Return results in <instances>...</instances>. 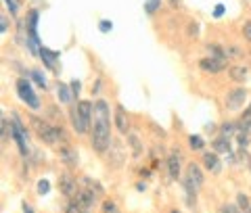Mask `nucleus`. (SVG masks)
<instances>
[{
	"label": "nucleus",
	"instance_id": "nucleus-1",
	"mask_svg": "<svg viewBox=\"0 0 251 213\" xmlns=\"http://www.w3.org/2000/svg\"><path fill=\"white\" fill-rule=\"evenodd\" d=\"M111 125H113L111 105L105 98H97L94 100V119H92V130H90V146L94 148V153L105 155L111 151V146H113Z\"/></svg>",
	"mask_w": 251,
	"mask_h": 213
},
{
	"label": "nucleus",
	"instance_id": "nucleus-2",
	"mask_svg": "<svg viewBox=\"0 0 251 213\" xmlns=\"http://www.w3.org/2000/svg\"><path fill=\"white\" fill-rule=\"evenodd\" d=\"M29 121H31V128H34L36 136L40 138L44 144L52 146V144H59V142H69L67 132L63 130L61 125H52V123L44 121V119H40V117H36V115H31Z\"/></svg>",
	"mask_w": 251,
	"mask_h": 213
},
{
	"label": "nucleus",
	"instance_id": "nucleus-3",
	"mask_svg": "<svg viewBox=\"0 0 251 213\" xmlns=\"http://www.w3.org/2000/svg\"><path fill=\"white\" fill-rule=\"evenodd\" d=\"M247 98H249V90L245 88V86H243V84L234 86L232 90H228V94H226V98H224L226 111H230V113H239V111H243V107H245Z\"/></svg>",
	"mask_w": 251,
	"mask_h": 213
},
{
	"label": "nucleus",
	"instance_id": "nucleus-4",
	"mask_svg": "<svg viewBox=\"0 0 251 213\" xmlns=\"http://www.w3.org/2000/svg\"><path fill=\"white\" fill-rule=\"evenodd\" d=\"M15 88H17L19 98L25 102L31 111H38V109H40V98L36 96V92L31 90V84L25 80V77H19V80L15 82Z\"/></svg>",
	"mask_w": 251,
	"mask_h": 213
},
{
	"label": "nucleus",
	"instance_id": "nucleus-5",
	"mask_svg": "<svg viewBox=\"0 0 251 213\" xmlns=\"http://www.w3.org/2000/svg\"><path fill=\"white\" fill-rule=\"evenodd\" d=\"M69 123H72V128H74V132L77 134V136H84V134H90V130H92V125L84 119V117L77 113V109H75V102L72 107H69Z\"/></svg>",
	"mask_w": 251,
	"mask_h": 213
},
{
	"label": "nucleus",
	"instance_id": "nucleus-6",
	"mask_svg": "<svg viewBox=\"0 0 251 213\" xmlns=\"http://www.w3.org/2000/svg\"><path fill=\"white\" fill-rule=\"evenodd\" d=\"M199 69L203 71V73H209V75H218L222 73V71L228 69V63L226 61H218V59H211V57H203L199 59Z\"/></svg>",
	"mask_w": 251,
	"mask_h": 213
},
{
	"label": "nucleus",
	"instance_id": "nucleus-7",
	"mask_svg": "<svg viewBox=\"0 0 251 213\" xmlns=\"http://www.w3.org/2000/svg\"><path fill=\"white\" fill-rule=\"evenodd\" d=\"M97 192L94 190H90V188H80V190L75 192V196H74V201H75V205L80 207L82 211H90L94 205H97Z\"/></svg>",
	"mask_w": 251,
	"mask_h": 213
},
{
	"label": "nucleus",
	"instance_id": "nucleus-8",
	"mask_svg": "<svg viewBox=\"0 0 251 213\" xmlns=\"http://www.w3.org/2000/svg\"><path fill=\"white\" fill-rule=\"evenodd\" d=\"M113 123L122 136H128L130 134V117L122 105H115V109H113Z\"/></svg>",
	"mask_w": 251,
	"mask_h": 213
},
{
	"label": "nucleus",
	"instance_id": "nucleus-9",
	"mask_svg": "<svg viewBox=\"0 0 251 213\" xmlns=\"http://www.w3.org/2000/svg\"><path fill=\"white\" fill-rule=\"evenodd\" d=\"M59 190H61V194L65 196V199H74L75 192L80 190V188H77L75 178L72 176V173H61V176H59Z\"/></svg>",
	"mask_w": 251,
	"mask_h": 213
},
{
	"label": "nucleus",
	"instance_id": "nucleus-10",
	"mask_svg": "<svg viewBox=\"0 0 251 213\" xmlns=\"http://www.w3.org/2000/svg\"><path fill=\"white\" fill-rule=\"evenodd\" d=\"M201 163H203V167H205L209 173H214V176H218V173L222 171V163H220V157H218V153H216V151L203 153Z\"/></svg>",
	"mask_w": 251,
	"mask_h": 213
},
{
	"label": "nucleus",
	"instance_id": "nucleus-11",
	"mask_svg": "<svg viewBox=\"0 0 251 213\" xmlns=\"http://www.w3.org/2000/svg\"><path fill=\"white\" fill-rule=\"evenodd\" d=\"M184 178H188L195 186H199V188L203 186V182H205V173H203V169H201L199 163H188V165H186Z\"/></svg>",
	"mask_w": 251,
	"mask_h": 213
},
{
	"label": "nucleus",
	"instance_id": "nucleus-12",
	"mask_svg": "<svg viewBox=\"0 0 251 213\" xmlns=\"http://www.w3.org/2000/svg\"><path fill=\"white\" fill-rule=\"evenodd\" d=\"M180 153L178 151H172L168 155V173H170V178L172 180H180Z\"/></svg>",
	"mask_w": 251,
	"mask_h": 213
},
{
	"label": "nucleus",
	"instance_id": "nucleus-13",
	"mask_svg": "<svg viewBox=\"0 0 251 213\" xmlns=\"http://www.w3.org/2000/svg\"><path fill=\"white\" fill-rule=\"evenodd\" d=\"M249 77V69L245 65H230L228 67V80L237 82V84H245Z\"/></svg>",
	"mask_w": 251,
	"mask_h": 213
},
{
	"label": "nucleus",
	"instance_id": "nucleus-14",
	"mask_svg": "<svg viewBox=\"0 0 251 213\" xmlns=\"http://www.w3.org/2000/svg\"><path fill=\"white\" fill-rule=\"evenodd\" d=\"M59 157H61V161L65 163L67 167H75V165H77V151H75V148H72L69 144L59 148Z\"/></svg>",
	"mask_w": 251,
	"mask_h": 213
},
{
	"label": "nucleus",
	"instance_id": "nucleus-15",
	"mask_svg": "<svg viewBox=\"0 0 251 213\" xmlns=\"http://www.w3.org/2000/svg\"><path fill=\"white\" fill-rule=\"evenodd\" d=\"M211 148L218 153V155H228V153H232V148H230V138L228 136H216L214 140H211Z\"/></svg>",
	"mask_w": 251,
	"mask_h": 213
},
{
	"label": "nucleus",
	"instance_id": "nucleus-16",
	"mask_svg": "<svg viewBox=\"0 0 251 213\" xmlns=\"http://www.w3.org/2000/svg\"><path fill=\"white\" fill-rule=\"evenodd\" d=\"M38 59H42V63L49 69H54V65H57V61H59V52H54V50H49L46 46H42L40 52H38Z\"/></svg>",
	"mask_w": 251,
	"mask_h": 213
},
{
	"label": "nucleus",
	"instance_id": "nucleus-17",
	"mask_svg": "<svg viewBox=\"0 0 251 213\" xmlns=\"http://www.w3.org/2000/svg\"><path fill=\"white\" fill-rule=\"evenodd\" d=\"M57 96L63 105H69V102H75L74 100V92H72V86L69 84H63V82H57Z\"/></svg>",
	"mask_w": 251,
	"mask_h": 213
},
{
	"label": "nucleus",
	"instance_id": "nucleus-18",
	"mask_svg": "<svg viewBox=\"0 0 251 213\" xmlns=\"http://www.w3.org/2000/svg\"><path fill=\"white\" fill-rule=\"evenodd\" d=\"M205 50H207V57L218 59V61H226V63H228L226 46H220V44H205Z\"/></svg>",
	"mask_w": 251,
	"mask_h": 213
},
{
	"label": "nucleus",
	"instance_id": "nucleus-19",
	"mask_svg": "<svg viewBox=\"0 0 251 213\" xmlns=\"http://www.w3.org/2000/svg\"><path fill=\"white\" fill-rule=\"evenodd\" d=\"M237 132H239V123L237 121H224V123H220V134L222 136H237Z\"/></svg>",
	"mask_w": 251,
	"mask_h": 213
},
{
	"label": "nucleus",
	"instance_id": "nucleus-20",
	"mask_svg": "<svg viewBox=\"0 0 251 213\" xmlns=\"http://www.w3.org/2000/svg\"><path fill=\"white\" fill-rule=\"evenodd\" d=\"M128 144L132 148V155H134V159H138L140 155H143V144H140V138L136 134H128Z\"/></svg>",
	"mask_w": 251,
	"mask_h": 213
},
{
	"label": "nucleus",
	"instance_id": "nucleus-21",
	"mask_svg": "<svg viewBox=\"0 0 251 213\" xmlns=\"http://www.w3.org/2000/svg\"><path fill=\"white\" fill-rule=\"evenodd\" d=\"M6 11H9L11 17H17V15L21 13V6H23V0H2Z\"/></svg>",
	"mask_w": 251,
	"mask_h": 213
},
{
	"label": "nucleus",
	"instance_id": "nucleus-22",
	"mask_svg": "<svg viewBox=\"0 0 251 213\" xmlns=\"http://www.w3.org/2000/svg\"><path fill=\"white\" fill-rule=\"evenodd\" d=\"M188 146H191L193 151H203V148H205V140H203V136H199V134H191V136H188Z\"/></svg>",
	"mask_w": 251,
	"mask_h": 213
},
{
	"label": "nucleus",
	"instance_id": "nucleus-23",
	"mask_svg": "<svg viewBox=\"0 0 251 213\" xmlns=\"http://www.w3.org/2000/svg\"><path fill=\"white\" fill-rule=\"evenodd\" d=\"M29 77H31V80H34V82H36V86H38V88H42V90H46V88H49V84H46V77H44V73H42L40 69H31Z\"/></svg>",
	"mask_w": 251,
	"mask_h": 213
},
{
	"label": "nucleus",
	"instance_id": "nucleus-24",
	"mask_svg": "<svg viewBox=\"0 0 251 213\" xmlns=\"http://www.w3.org/2000/svg\"><path fill=\"white\" fill-rule=\"evenodd\" d=\"M159 9H161V0H145V13L149 17H153Z\"/></svg>",
	"mask_w": 251,
	"mask_h": 213
},
{
	"label": "nucleus",
	"instance_id": "nucleus-25",
	"mask_svg": "<svg viewBox=\"0 0 251 213\" xmlns=\"http://www.w3.org/2000/svg\"><path fill=\"white\" fill-rule=\"evenodd\" d=\"M82 182L86 184V188H90V190H94V192H97L99 196H100V194H103V192H105V188H103V184H100V182H97V180H92V178H84V180H82Z\"/></svg>",
	"mask_w": 251,
	"mask_h": 213
},
{
	"label": "nucleus",
	"instance_id": "nucleus-26",
	"mask_svg": "<svg viewBox=\"0 0 251 213\" xmlns=\"http://www.w3.org/2000/svg\"><path fill=\"white\" fill-rule=\"evenodd\" d=\"M226 54H228V61L230 59H243V57H245V52H243L239 46H226Z\"/></svg>",
	"mask_w": 251,
	"mask_h": 213
},
{
	"label": "nucleus",
	"instance_id": "nucleus-27",
	"mask_svg": "<svg viewBox=\"0 0 251 213\" xmlns=\"http://www.w3.org/2000/svg\"><path fill=\"white\" fill-rule=\"evenodd\" d=\"M199 21H188V25H186V36L188 38H197L199 36Z\"/></svg>",
	"mask_w": 251,
	"mask_h": 213
},
{
	"label": "nucleus",
	"instance_id": "nucleus-28",
	"mask_svg": "<svg viewBox=\"0 0 251 213\" xmlns=\"http://www.w3.org/2000/svg\"><path fill=\"white\" fill-rule=\"evenodd\" d=\"M237 205H239V209H241V211L249 209V207H251L249 196H247V194H243V192H239V194H237Z\"/></svg>",
	"mask_w": 251,
	"mask_h": 213
},
{
	"label": "nucleus",
	"instance_id": "nucleus-29",
	"mask_svg": "<svg viewBox=\"0 0 251 213\" xmlns=\"http://www.w3.org/2000/svg\"><path fill=\"white\" fill-rule=\"evenodd\" d=\"M11 29V19H9V15L2 13L0 15V31H2V36H6V31Z\"/></svg>",
	"mask_w": 251,
	"mask_h": 213
},
{
	"label": "nucleus",
	"instance_id": "nucleus-30",
	"mask_svg": "<svg viewBox=\"0 0 251 213\" xmlns=\"http://www.w3.org/2000/svg\"><path fill=\"white\" fill-rule=\"evenodd\" d=\"M100 209H103V213H120V207H117V205L113 203V201H103V207H100Z\"/></svg>",
	"mask_w": 251,
	"mask_h": 213
},
{
	"label": "nucleus",
	"instance_id": "nucleus-31",
	"mask_svg": "<svg viewBox=\"0 0 251 213\" xmlns=\"http://www.w3.org/2000/svg\"><path fill=\"white\" fill-rule=\"evenodd\" d=\"M111 29H113V21H109V19H100L99 21V31L100 34H109Z\"/></svg>",
	"mask_w": 251,
	"mask_h": 213
},
{
	"label": "nucleus",
	"instance_id": "nucleus-32",
	"mask_svg": "<svg viewBox=\"0 0 251 213\" xmlns=\"http://www.w3.org/2000/svg\"><path fill=\"white\" fill-rule=\"evenodd\" d=\"M69 86H72V92H74V100L77 102V100H80L77 96H80V90H82V82L80 80H72V82H69Z\"/></svg>",
	"mask_w": 251,
	"mask_h": 213
},
{
	"label": "nucleus",
	"instance_id": "nucleus-33",
	"mask_svg": "<svg viewBox=\"0 0 251 213\" xmlns=\"http://www.w3.org/2000/svg\"><path fill=\"white\" fill-rule=\"evenodd\" d=\"M237 142H239V146H241V148H247V146H249V134H245V132H237Z\"/></svg>",
	"mask_w": 251,
	"mask_h": 213
},
{
	"label": "nucleus",
	"instance_id": "nucleus-34",
	"mask_svg": "<svg viewBox=\"0 0 251 213\" xmlns=\"http://www.w3.org/2000/svg\"><path fill=\"white\" fill-rule=\"evenodd\" d=\"M237 123H239V132L251 134V117H247V119H241V121H237Z\"/></svg>",
	"mask_w": 251,
	"mask_h": 213
},
{
	"label": "nucleus",
	"instance_id": "nucleus-35",
	"mask_svg": "<svg viewBox=\"0 0 251 213\" xmlns=\"http://www.w3.org/2000/svg\"><path fill=\"white\" fill-rule=\"evenodd\" d=\"M49 188H50V184H49V180H40L38 182V194H49Z\"/></svg>",
	"mask_w": 251,
	"mask_h": 213
},
{
	"label": "nucleus",
	"instance_id": "nucleus-36",
	"mask_svg": "<svg viewBox=\"0 0 251 213\" xmlns=\"http://www.w3.org/2000/svg\"><path fill=\"white\" fill-rule=\"evenodd\" d=\"M243 38H245L247 42H251V19L243 23Z\"/></svg>",
	"mask_w": 251,
	"mask_h": 213
},
{
	"label": "nucleus",
	"instance_id": "nucleus-37",
	"mask_svg": "<svg viewBox=\"0 0 251 213\" xmlns=\"http://www.w3.org/2000/svg\"><path fill=\"white\" fill-rule=\"evenodd\" d=\"M100 90H103V80H100V77H97V80H94V84H92V94H94V96H99V94H100Z\"/></svg>",
	"mask_w": 251,
	"mask_h": 213
},
{
	"label": "nucleus",
	"instance_id": "nucleus-38",
	"mask_svg": "<svg viewBox=\"0 0 251 213\" xmlns=\"http://www.w3.org/2000/svg\"><path fill=\"white\" fill-rule=\"evenodd\" d=\"M65 213H84L80 207L75 205V201H72V203H67V207H65Z\"/></svg>",
	"mask_w": 251,
	"mask_h": 213
},
{
	"label": "nucleus",
	"instance_id": "nucleus-39",
	"mask_svg": "<svg viewBox=\"0 0 251 213\" xmlns=\"http://www.w3.org/2000/svg\"><path fill=\"white\" fill-rule=\"evenodd\" d=\"M224 11H226V6H224V4H216V9H214V17H216V19H218V17H222Z\"/></svg>",
	"mask_w": 251,
	"mask_h": 213
},
{
	"label": "nucleus",
	"instance_id": "nucleus-40",
	"mask_svg": "<svg viewBox=\"0 0 251 213\" xmlns=\"http://www.w3.org/2000/svg\"><path fill=\"white\" fill-rule=\"evenodd\" d=\"M205 132H207V134H214V132H216V123H211V121L205 123Z\"/></svg>",
	"mask_w": 251,
	"mask_h": 213
},
{
	"label": "nucleus",
	"instance_id": "nucleus-41",
	"mask_svg": "<svg viewBox=\"0 0 251 213\" xmlns=\"http://www.w3.org/2000/svg\"><path fill=\"white\" fill-rule=\"evenodd\" d=\"M247 117H251V105L245 109V111H243V115H241V119H247Z\"/></svg>",
	"mask_w": 251,
	"mask_h": 213
},
{
	"label": "nucleus",
	"instance_id": "nucleus-42",
	"mask_svg": "<svg viewBox=\"0 0 251 213\" xmlns=\"http://www.w3.org/2000/svg\"><path fill=\"white\" fill-rule=\"evenodd\" d=\"M138 173H140L143 178H151V169H147V167H145V169H140Z\"/></svg>",
	"mask_w": 251,
	"mask_h": 213
},
{
	"label": "nucleus",
	"instance_id": "nucleus-43",
	"mask_svg": "<svg viewBox=\"0 0 251 213\" xmlns=\"http://www.w3.org/2000/svg\"><path fill=\"white\" fill-rule=\"evenodd\" d=\"M180 2H182V0H170V6L172 9H180Z\"/></svg>",
	"mask_w": 251,
	"mask_h": 213
},
{
	"label": "nucleus",
	"instance_id": "nucleus-44",
	"mask_svg": "<svg viewBox=\"0 0 251 213\" xmlns=\"http://www.w3.org/2000/svg\"><path fill=\"white\" fill-rule=\"evenodd\" d=\"M136 190H138V192H145V190H147V184H145V182H138V184H136Z\"/></svg>",
	"mask_w": 251,
	"mask_h": 213
},
{
	"label": "nucleus",
	"instance_id": "nucleus-45",
	"mask_svg": "<svg viewBox=\"0 0 251 213\" xmlns=\"http://www.w3.org/2000/svg\"><path fill=\"white\" fill-rule=\"evenodd\" d=\"M23 213H34V211H31V205H27V203H23Z\"/></svg>",
	"mask_w": 251,
	"mask_h": 213
},
{
	"label": "nucleus",
	"instance_id": "nucleus-46",
	"mask_svg": "<svg viewBox=\"0 0 251 213\" xmlns=\"http://www.w3.org/2000/svg\"><path fill=\"white\" fill-rule=\"evenodd\" d=\"M170 213H182V211H178V209H172Z\"/></svg>",
	"mask_w": 251,
	"mask_h": 213
},
{
	"label": "nucleus",
	"instance_id": "nucleus-47",
	"mask_svg": "<svg viewBox=\"0 0 251 213\" xmlns=\"http://www.w3.org/2000/svg\"><path fill=\"white\" fill-rule=\"evenodd\" d=\"M243 213H251V207H249V209H245V211H243Z\"/></svg>",
	"mask_w": 251,
	"mask_h": 213
},
{
	"label": "nucleus",
	"instance_id": "nucleus-48",
	"mask_svg": "<svg viewBox=\"0 0 251 213\" xmlns=\"http://www.w3.org/2000/svg\"><path fill=\"white\" fill-rule=\"evenodd\" d=\"M84 213H90V211H84Z\"/></svg>",
	"mask_w": 251,
	"mask_h": 213
},
{
	"label": "nucleus",
	"instance_id": "nucleus-49",
	"mask_svg": "<svg viewBox=\"0 0 251 213\" xmlns=\"http://www.w3.org/2000/svg\"><path fill=\"white\" fill-rule=\"evenodd\" d=\"M249 171H251V165H249Z\"/></svg>",
	"mask_w": 251,
	"mask_h": 213
}]
</instances>
